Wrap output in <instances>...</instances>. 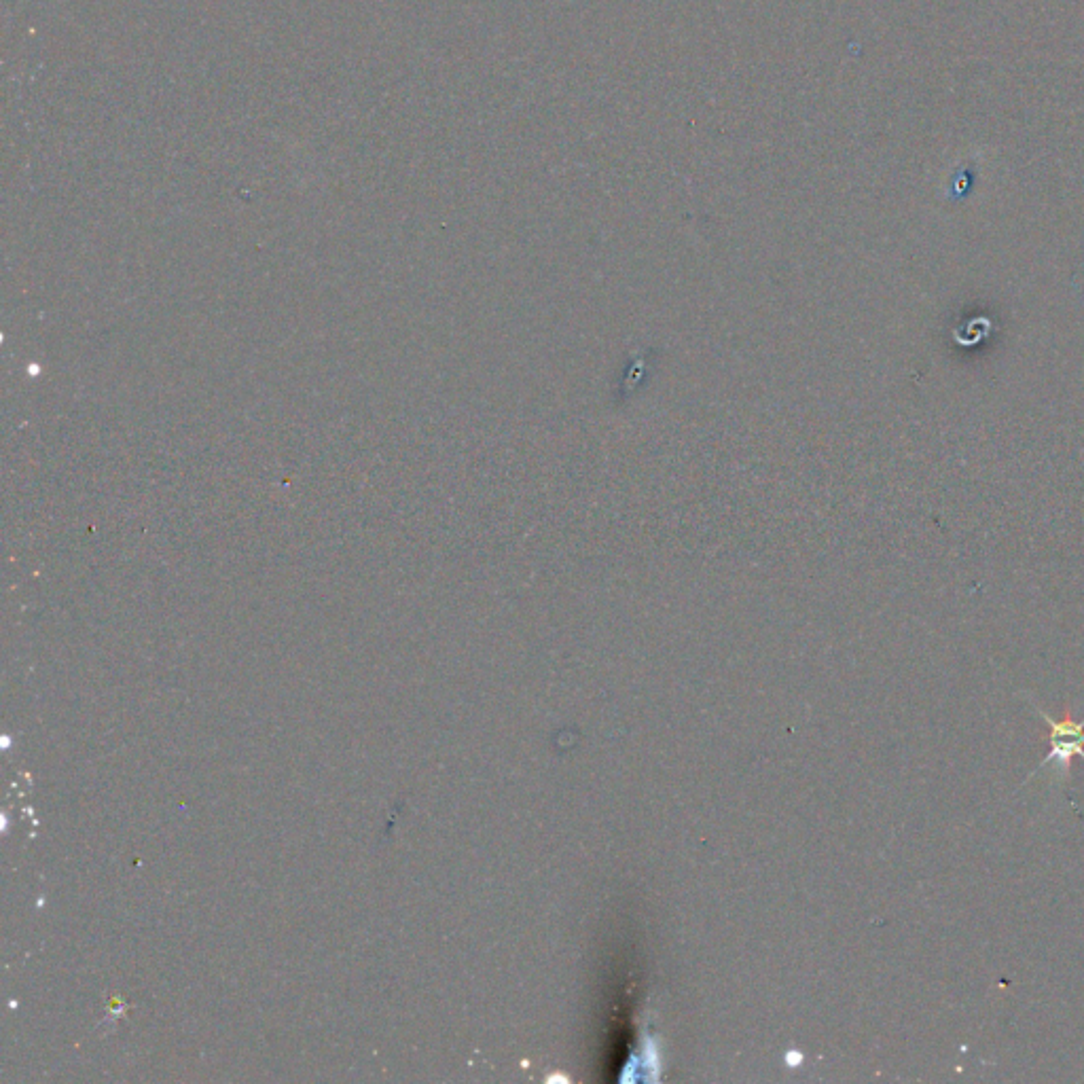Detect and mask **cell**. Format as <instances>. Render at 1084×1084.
I'll return each mask as SVG.
<instances>
[{"mask_svg": "<svg viewBox=\"0 0 1084 1084\" xmlns=\"http://www.w3.org/2000/svg\"><path fill=\"white\" fill-rule=\"evenodd\" d=\"M1038 712L1044 718L1046 725H1049L1051 750L1044 756V761L1034 773L1053 765L1057 773L1061 775V780H1065L1070 775L1074 758L1076 756L1084 758V720L1076 722L1070 718V714H1065L1063 720H1053L1044 710L1038 708Z\"/></svg>", "mask_w": 1084, "mask_h": 1084, "instance_id": "cell-1", "label": "cell"}]
</instances>
